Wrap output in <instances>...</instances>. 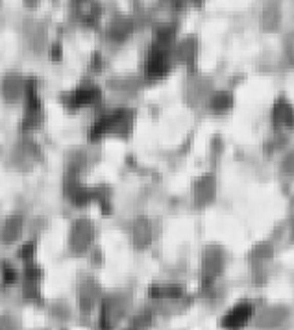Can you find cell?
Here are the masks:
<instances>
[{"instance_id":"cell-1","label":"cell","mask_w":294,"mask_h":330,"mask_svg":"<svg viewBox=\"0 0 294 330\" xmlns=\"http://www.w3.org/2000/svg\"><path fill=\"white\" fill-rule=\"evenodd\" d=\"M22 89V84H20L19 78H8L4 82V91L6 95H10V97H17Z\"/></svg>"},{"instance_id":"cell-2","label":"cell","mask_w":294,"mask_h":330,"mask_svg":"<svg viewBox=\"0 0 294 330\" xmlns=\"http://www.w3.org/2000/svg\"><path fill=\"white\" fill-rule=\"evenodd\" d=\"M61 54V50H59V47H54V50H52V56L56 58V56H59Z\"/></svg>"}]
</instances>
